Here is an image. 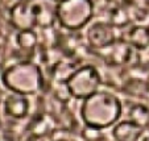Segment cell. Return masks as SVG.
I'll return each mask as SVG.
<instances>
[{
	"label": "cell",
	"instance_id": "1",
	"mask_svg": "<svg viewBox=\"0 0 149 141\" xmlns=\"http://www.w3.org/2000/svg\"><path fill=\"white\" fill-rule=\"evenodd\" d=\"M120 113V106L116 98L106 92H95L88 96L83 104L84 120L88 125L96 128L112 124Z\"/></svg>",
	"mask_w": 149,
	"mask_h": 141
},
{
	"label": "cell",
	"instance_id": "2",
	"mask_svg": "<svg viewBox=\"0 0 149 141\" xmlns=\"http://www.w3.org/2000/svg\"><path fill=\"white\" fill-rule=\"evenodd\" d=\"M94 3L91 0H63L57 7L59 24L70 31H78L91 20Z\"/></svg>",
	"mask_w": 149,
	"mask_h": 141
},
{
	"label": "cell",
	"instance_id": "3",
	"mask_svg": "<svg viewBox=\"0 0 149 141\" xmlns=\"http://www.w3.org/2000/svg\"><path fill=\"white\" fill-rule=\"evenodd\" d=\"M6 82L9 87L23 94H32L42 85V74L36 65L24 62L9 69L6 74Z\"/></svg>",
	"mask_w": 149,
	"mask_h": 141
},
{
	"label": "cell",
	"instance_id": "4",
	"mask_svg": "<svg viewBox=\"0 0 149 141\" xmlns=\"http://www.w3.org/2000/svg\"><path fill=\"white\" fill-rule=\"evenodd\" d=\"M100 83V78L94 66H83L74 71L66 85L69 92L78 99L87 98L95 94Z\"/></svg>",
	"mask_w": 149,
	"mask_h": 141
},
{
	"label": "cell",
	"instance_id": "5",
	"mask_svg": "<svg viewBox=\"0 0 149 141\" xmlns=\"http://www.w3.org/2000/svg\"><path fill=\"white\" fill-rule=\"evenodd\" d=\"M116 26L107 23H96L88 29L87 40L91 48L106 49L116 41Z\"/></svg>",
	"mask_w": 149,
	"mask_h": 141
},
{
	"label": "cell",
	"instance_id": "6",
	"mask_svg": "<svg viewBox=\"0 0 149 141\" xmlns=\"http://www.w3.org/2000/svg\"><path fill=\"white\" fill-rule=\"evenodd\" d=\"M28 4L34 15L37 25L41 28H50L53 25L58 7L56 0H28Z\"/></svg>",
	"mask_w": 149,
	"mask_h": 141
},
{
	"label": "cell",
	"instance_id": "7",
	"mask_svg": "<svg viewBox=\"0 0 149 141\" xmlns=\"http://www.w3.org/2000/svg\"><path fill=\"white\" fill-rule=\"evenodd\" d=\"M11 20L13 25L21 31H28V29H32L33 25H37L34 15L29 7L28 1L26 3H17L12 8Z\"/></svg>",
	"mask_w": 149,
	"mask_h": 141
},
{
	"label": "cell",
	"instance_id": "8",
	"mask_svg": "<svg viewBox=\"0 0 149 141\" xmlns=\"http://www.w3.org/2000/svg\"><path fill=\"white\" fill-rule=\"evenodd\" d=\"M106 50H108V54H106V61L108 65H123L130 61L131 56H132V50H131V45L124 40H116L112 45L107 46Z\"/></svg>",
	"mask_w": 149,
	"mask_h": 141
},
{
	"label": "cell",
	"instance_id": "9",
	"mask_svg": "<svg viewBox=\"0 0 149 141\" xmlns=\"http://www.w3.org/2000/svg\"><path fill=\"white\" fill-rule=\"evenodd\" d=\"M124 41L130 44L131 46L136 49H146L149 46V28L143 25H136L131 29L127 37L124 38Z\"/></svg>",
	"mask_w": 149,
	"mask_h": 141
},
{
	"label": "cell",
	"instance_id": "10",
	"mask_svg": "<svg viewBox=\"0 0 149 141\" xmlns=\"http://www.w3.org/2000/svg\"><path fill=\"white\" fill-rule=\"evenodd\" d=\"M113 133L119 141H135L141 133V128L137 123H121L115 128Z\"/></svg>",
	"mask_w": 149,
	"mask_h": 141
},
{
	"label": "cell",
	"instance_id": "11",
	"mask_svg": "<svg viewBox=\"0 0 149 141\" xmlns=\"http://www.w3.org/2000/svg\"><path fill=\"white\" fill-rule=\"evenodd\" d=\"M75 71V65L66 61H61V62L56 63L53 67V75L54 79H57L61 83H66L70 79V76Z\"/></svg>",
	"mask_w": 149,
	"mask_h": 141
},
{
	"label": "cell",
	"instance_id": "12",
	"mask_svg": "<svg viewBox=\"0 0 149 141\" xmlns=\"http://www.w3.org/2000/svg\"><path fill=\"white\" fill-rule=\"evenodd\" d=\"M17 41H19L20 48L24 51H26L28 54H33L34 49L37 46V34L32 29L21 31V33L17 37Z\"/></svg>",
	"mask_w": 149,
	"mask_h": 141
},
{
	"label": "cell",
	"instance_id": "13",
	"mask_svg": "<svg viewBox=\"0 0 149 141\" xmlns=\"http://www.w3.org/2000/svg\"><path fill=\"white\" fill-rule=\"evenodd\" d=\"M8 108H11V112L15 116H24L28 108V102L24 98H12L9 100Z\"/></svg>",
	"mask_w": 149,
	"mask_h": 141
},
{
	"label": "cell",
	"instance_id": "14",
	"mask_svg": "<svg viewBox=\"0 0 149 141\" xmlns=\"http://www.w3.org/2000/svg\"><path fill=\"white\" fill-rule=\"evenodd\" d=\"M132 119H133V122L135 123H137L139 125H141L143 123L141 122H144V123H148L149 120V112L145 110V108H141V107H136V108H133V111H132Z\"/></svg>",
	"mask_w": 149,
	"mask_h": 141
},
{
	"label": "cell",
	"instance_id": "15",
	"mask_svg": "<svg viewBox=\"0 0 149 141\" xmlns=\"http://www.w3.org/2000/svg\"><path fill=\"white\" fill-rule=\"evenodd\" d=\"M57 3H61V1H63V0H56Z\"/></svg>",
	"mask_w": 149,
	"mask_h": 141
}]
</instances>
